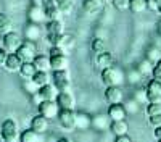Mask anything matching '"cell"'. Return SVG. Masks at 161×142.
<instances>
[{
    "label": "cell",
    "mask_w": 161,
    "mask_h": 142,
    "mask_svg": "<svg viewBox=\"0 0 161 142\" xmlns=\"http://www.w3.org/2000/svg\"><path fill=\"white\" fill-rule=\"evenodd\" d=\"M42 28H40V24H36V23H29L28 26L24 28V39L26 41H39L40 37H42Z\"/></svg>",
    "instance_id": "5bb4252c"
},
{
    "label": "cell",
    "mask_w": 161,
    "mask_h": 142,
    "mask_svg": "<svg viewBox=\"0 0 161 142\" xmlns=\"http://www.w3.org/2000/svg\"><path fill=\"white\" fill-rule=\"evenodd\" d=\"M147 10L161 16V0H147Z\"/></svg>",
    "instance_id": "74e56055"
},
{
    "label": "cell",
    "mask_w": 161,
    "mask_h": 142,
    "mask_svg": "<svg viewBox=\"0 0 161 142\" xmlns=\"http://www.w3.org/2000/svg\"><path fill=\"white\" fill-rule=\"evenodd\" d=\"M21 65H23L21 58L15 54V52H13V54H8V55H7L5 63H3V68H5L7 71H10V73H18L19 68H21Z\"/></svg>",
    "instance_id": "e0dca14e"
},
{
    "label": "cell",
    "mask_w": 161,
    "mask_h": 142,
    "mask_svg": "<svg viewBox=\"0 0 161 142\" xmlns=\"http://www.w3.org/2000/svg\"><path fill=\"white\" fill-rule=\"evenodd\" d=\"M0 137L5 142H16L19 140V131H18V124L15 120H5L0 126Z\"/></svg>",
    "instance_id": "3957f363"
},
{
    "label": "cell",
    "mask_w": 161,
    "mask_h": 142,
    "mask_svg": "<svg viewBox=\"0 0 161 142\" xmlns=\"http://www.w3.org/2000/svg\"><path fill=\"white\" fill-rule=\"evenodd\" d=\"M145 94H147V103L161 100V82L156 79H150L145 87Z\"/></svg>",
    "instance_id": "30bf717a"
},
{
    "label": "cell",
    "mask_w": 161,
    "mask_h": 142,
    "mask_svg": "<svg viewBox=\"0 0 161 142\" xmlns=\"http://www.w3.org/2000/svg\"><path fill=\"white\" fill-rule=\"evenodd\" d=\"M40 7H42V10L45 13L47 21H50V20H60L61 11L58 10L55 0H42V2H40Z\"/></svg>",
    "instance_id": "8fae6325"
},
{
    "label": "cell",
    "mask_w": 161,
    "mask_h": 142,
    "mask_svg": "<svg viewBox=\"0 0 161 142\" xmlns=\"http://www.w3.org/2000/svg\"><path fill=\"white\" fill-rule=\"evenodd\" d=\"M110 124H111V120L106 113L92 116V128L97 129V131H106V129H110Z\"/></svg>",
    "instance_id": "ac0fdd59"
},
{
    "label": "cell",
    "mask_w": 161,
    "mask_h": 142,
    "mask_svg": "<svg viewBox=\"0 0 161 142\" xmlns=\"http://www.w3.org/2000/svg\"><path fill=\"white\" fill-rule=\"evenodd\" d=\"M123 90L121 87H106L105 89V100L110 103H121L123 102Z\"/></svg>",
    "instance_id": "ffe728a7"
},
{
    "label": "cell",
    "mask_w": 161,
    "mask_h": 142,
    "mask_svg": "<svg viewBox=\"0 0 161 142\" xmlns=\"http://www.w3.org/2000/svg\"><path fill=\"white\" fill-rule=\"evenodd\" d=\"M68 65H69V58H68V55H66V54L50 57V68H52V71L68 70Z\"/></svg>",
    "instance_id": "2e32d148"
},
{
    "label": "cell",
    "mask_w": 161,
    "mask_h": 142,
    "mask_svg": "<svg viewBox=\"0 0 161 142\" xmlns=\"http://www.w3.org/2000/svg\"><path fill=\"white\" fill-rule=\"evenodd\" d=\"M152 79H156L161 82V58L153 65V68H152Z\"/></svg>",
    "instance_id": "ab89813d"
},
{
    "label": "cell",
    "mask_w": 161,
    "mask_h": 142,
    "mask_svg": "<svg viewBox=\"0 0 161 142\" xmlns=\"http://www.w3.org/2000/svg\"><path fill=\"white\" fill-rule=\"evenodd\" d=\"M28 18H29V23H36V24H42V23H47V18H45V13L42 10L40 5H32L28 11Z\"/></svg>",
    "instance_id": "9a60e30c"
},
{
    "label": "cell",
    "mask_w": 161,
    "mask_h": 142,
    "mask_svg": "<svg viewBox=\"0 0 161 142\" xmlns=\"http://www.w3.org/2000/svg\"><path fill=\"white\" fill-rule=\"evenodd\" d=\"M95 65L100 70H106V68H110L114 65V58L110 52H102V54H98L95 57Z\"/></svg>",
    "instance_id": "44dd1931"
},
{
    "label": "cell",
    "mask_w": 161,
    "mask_h": 142,
    "mask_svg": "<svg viewBox=\"0 0 161 142\" xmlns=\"http://www.w3.org/2000/svg\"><path fill=\"white\" fill-rule=\"evenodd\" d=\"M124 81H126L124 73L118 66H114V65L110 68H106V70H102V82L106 87H119Z\"/></svg>",
    "instance_id": "6da1fadb"
},
{
    "label": "cell",
    "mask_w": 161,
    "mask_h": 142,
    "mask_svg": "<svg viewBox=\"0 0 161 142\" xmlns=\"http://www.w3.org/2000/svg\"><path fill=\"white\" fill-rule=\"evenodd\" d=\"M129 10L132 13H136V15L143 13L147 10V0H130L129 2Z\"/></svg>",
    "instance_id": "4dcf8cb0"
},
{
    "label": "cell",
    "mask_w": 161,
    "mask_h": 142,
    "mask_svg": "<svg viewBox=\"0 0 161 142\" xmlns=\"http://www.w3.org/2000/svg\"><path fill=\"white\" fill-rule=\"evenodd\" d=\"M8 55V52L3 48V47H0V66H3V63H5V58Z\"/></svg>",
    "instance_id": "f6af8a7d"
},
{
    "label": "cell",
    "mask_w": 161,
    "mask_h": 142,
    "mask_svg": "<svg viewBox=\"0 0 161 142\" xmlns=\"http://www.w3.org/2000/svg\"><path fill=\"white\" fill-rule=\"evenodd\" d=\"M21 42H23L21 36L18 32H15V31H10V32H7V34L2 36V47L8 52V54L16 52L18 47L21 45Z\"/></svg>",
    "instance_id": "52a82bcc"
},
{
    "label": "cell",
    "mask_w": 161,
    "mask_h": 142,
    "mask_svg": "<svg viewBox=\"0 0 161 142\" xmlns=\"http://www.w3.org/2000/svg\"><path fill=\"white\" fill-rule=\"evenodd\" d=\"M48 121L50 120H47L45 116L36 115V116H32V120H31V129L34 133H37V134H45L48 131Z\"/></svg>",
    "instance_id": "7c38bea8"
},
{
    "label": "cell",
    "mask_w": 161,
    "mask_h": 142,
    "mask_svg": "<svg viewBox=\"0 0 161 142\" xmlns=\"http://www.w3.org/2000/svg\"><path fill=\"white\" fill-rule=\"evenodd\" d=\"M110 131L114 136H126L129 133V124L126 120H119V121H111L110 124Z\"/></svg>",
    "instance_id": "d4e9b609"
},
{
    "label": "cell",
    "mask_w": 161,
    "mask_h": 142,
    "mask_svg": "<svg viewBox=\"0 0 161 142\" xmlns=\"http://www.w3.org/2000/svg\"><path fill=\"white\" fill-rule=\"evenodd\" d=\"M15 54L21 58L23 63L24 61H32L34 57L37 55V45L32 41H26V39H23L21 45L18 47V50L15 52Z\"/></svg>",
    "instance_id": "5b68a950"
},
{
    "label": "cell",
    "mask_w": 161,
    "mask_h": 142,
    "mask_svg": "<svg viewBox=\"0 0 161 142\" xmlns=\"http://www.w3.org/2000/svg\"><path fill=\"white\" fill-rule=\"evenodd\" d=\"M37 70H36V66H34V63L32 61H24L23 65H21V68H19V76L23 77V79L26 81V79H32V76H34V73H36Z\"/></svg>",
    "instance_id": "4316f807"
},
{
    "label": "cell",
    "mask_w": 161,
    "mask_h": 142,
    "mask_svg": "<svg viewBox=\"0 0 161 142\" xmlns=\"http://www.w3.org/2000/svg\"><path fill=\"white\" fill-rule=\"evenodd\" d=\"M58 124L64 131H74L76 129V111L74 110H60L58 111Z\"/></svg>",
    "instance_id": "8992f818"
},
{
    "label": "cell",
    "mask_w": 161,
    "mask_h": 142,
    "mask_svg": "<svg viewBox=\"0 0 161 142\" xmlns=\"http://www.w3.org/2000/svg\"><path fill=\"white\" fill-rule=\"evenodd\" d=\"M90 48H92V52H95V55H98V54H102V52H106V42L102 37H93L92 44H90Z\"/></svg>",
    "instance_id": "f546056e"
},
{
    "label": "cell",
    "mask_w": 161,
    "mask_h": 142,
    "mask_svg": "<svg viewBox=\"0 0 161 142\" xmlns=\"http://www.w3.org/2000/svg\"><path fill=\"white\" fill-rule=\"evenodd\" d=\"M55 102L58 103L60 110H74V107H76V97L73 95L71 90H66V92H58Z\"/></svg>",
    "instance_id": "9c48e42d"
},
{
    "label": "cell",
    "mask_w": 161,
    "mask_h": 142,
    "mask_svg": "<svg viewBox=\"0 0 161 142\" xmlns=\"http://www.w3.org/2000/svg\"><path fill=\"white\" fill-rule=\"evenodd\" d=\"M52 84L57 87L58 92H66L71 90V77L68 70H58L52 73Z\"/></svg>",
    "instance_id": "277c9868"
},
{
    "label": "cell",
    "mask_w": 161,
    "mask_h": 142,
    "mask_svg": "<svg viewBox=\"0 0 161 142\" xmlns=\"http://www.w3.org/2000/svg\"><path fill=\"white\" fill-rule=\"evenodd\" d=\"M142 77H143V76H142V74L139 73V70L136 68V70H130V71L126 74V81H127L129 84H137Z\"/></svg>",
    "instance_id": "8d00e7d4"
},
{
    "label": "cell",
    "mask_w": 161,
    "mask_h": 142,
    "mask_svg": "<svg viewBox=\"0 0 161 142\" xmlns=\"http://www.w3.org/2000/svg\"><path fill=\"white\" fill-rule=\"evenodd\" d=\"M39 136L37 133H34L32 129H26V131H23L19 134V142H39Z\"/></svg>",
    "instance_id": "1f68e13d"
},
{
    "label": "cell",
    "mask_w": 161,
    "mask_h": 142,
    "mask_svg": "<svg viewBox=\"0 0 161 142\" xmlns=\"http://www.w3.org/2000/svg\"><path fill=\"white\" fill-rule=\"evenodd\" d=\"M148 123H150L153 128H156V126H161V113H158V115H153V116H148Z\"/></svg>",
    "instance_id": "ee69618b"
},
{
    "label": "cell",
    "mask_w": 161,
    "mask_h": 142,
    "mask_svg": "<svg viewBox=\"0 0 161 142\" xmlns=\"http://www.w3.org/2000/svg\"><path fill=\"white\" fill-rule=\"evenodd\" d=\"M23 87H24L26 92L31 94V95H34V94L37 92V90H39V87L32 82V79H26V81H24V84H23Z\"/></svg>",
    "instance_id": "60d3db41"
},
{
    "label": "cell",
    "mask_w": 161,
    "mask_h": 142,
    "mask_svg": "<svg viewBox=\"0 0 161 142\" xmlns=\"http://www.w3.org/2000/svg\"><path fill=\"white\" fill-rule=\"evenodd\" d=\"M152 65H153L152 61H148V60L145 58V60H142V61L137 65V70H139V73H140L142 76H150V74H152V68H153Z\"/></svg>",
    "instance_id": "836d02e7"
},
{
    "label": "cell",
    "mask_w": 161,
    "mask_h": 142,
    "mask_svg": "<svg viewBox=\"0 0 161 142\" xmlns=\"http://www.w3.org/2000/svg\"><path fill=\"white\" fill-rule=\"evenodd\" d=\"M37 95L40 100H55L57 95H58V90L57 87L53 86V84H47V86H42V87H39L37 90Z\"/></svg>",
    "instance_id": "d6986e66"
},
{
    "label": "cell",
    "mask_w": 161,
    "mask_h": 142,
    "mask_svg": "<svg viewBox=\"0 0 161 142\" xmlns=\"http://www.w3.org/2000/svg\"><path fill=\"white\" fill-rule=\"evenodd\" d=\"M55 45H57V47H61L63 50H68V48H71V47L74 45V37H73L71 34L63 32V34L58 37V41H57Z\"/></svg>",
    "instance_id": "83f0119b"
},
{
    "label": "cell",
    "mask_w": 161,
    "mask_h": 142,
    "mask_svg": "<svg viewBox=\"0 0 161 142\" xmlns=\"http://www.w3.org/2000/svg\"><path fill=\"white\" fill-rule=\"evenodd\" d=\"M114 142H132V139L126 134V136H116Z\"/></svg>",
    "instance_id": "bcb514c9"
},
{
    "label": "cell",
    "mask_w": 161,
    "mask_h": 142,
    "mask_svg": "<svg viewBox=\"0 0 161 142\" xmlns=\"http://www.w3.org/2000/svg\"><path fill=\"white\" fill-rule=\"evenodd\" d=\"M32 82L37 87L52 84V74H50V71H36L34 76H32Z\"/></svg>",
    "instance_id": "cb8c5ba5"
},
{
    "label": "cell",
    "mask_w": 161,
    "mask_h": 142,
    "mask_svg": "<svg viewBox=\"0 0 161 142\" xmlns=\"http://www.w3.org/2000/svg\"><path fill=\"white\" fill-rule=\"evenodd\" d=\"M32 63H34V66H36V70L37 71H50L52 68H50V57L48 55H42V54H37L36 57H34V60H32Z\"/></svg>",
    "instance_id": "484cf974"
},
{
    "label": "cell",
    "mask_w": 161,
    "mask_h": 142,
    "mask_svg": "<svg viewBox=\"0 0 161 142\" xmlns=\"http://www.w3.org/2000/svg\"><path fill=\"white\" fill-rule=\"evenodd\" d=\"M153 136H155V139H156V140H159V139H161V126H156V128H155Z\"/></svg>",
    "instance_id": "7dc6e473"
},
{
    "label": "cell",
    "mask_w": 161,
    "mask_h": 142,
    "mask_svg": "<svg viewBox=\"0 0 161 142\" xmlns=\"http://www.w3.org/2000/svg\"><path fill=\"white\" fill-rule=\"evenodd\" d=\"M57 142H73V140H71L69 137H60V139H58Z\"/></svg>",
    "instance_id": "c3c4849f"
},
{
    "label": "cell",
    "mask_w": 161,
    "mask_h": 142,
    "mask_svg": "<svg viewBox=\"0 0 161 142\" xmlns=\"http://www.w3.org/2000/svg\"><path fill=\"white\" fill-rule=\"evenodd\" d=\"M92 128V118L84 113V111H79L76 113V129H79V131H86V129Z\"/></svg>",
    "instance_id": "7402d4cb"
},
{
    "label": "cell",
    "mask_w": 161,
    "mask_h": 142,
    "mask_svg": "<svg viewBox=\"0 0 161 142\" xmlns=\"http://www.w3.org/2000/svg\"><path fill=\"white\" fill-rule=\"evenodd\" d=\"M106 115L110 116L111 121H119V120H126V110H124V105L123 103H111V105L108 107V111H106Z\"/></svg>",
    "instance_id": "4fadbf2b"
},
{
    "label": "cell",
    "mask_w": 161,
    "mask_h": 142,
    "mask_svg": "<svg viewBox=\"0 0 161 142\" xmlns=\"http://www.w3.org/2000/svg\"><path fill=\"white\" fill-rule=\"evenodd\" d=\"M37 110H39V115L45 116L47 120H53L58 116V111H60V107L55 100H44L37 105Z\"/></svg>",
    "instance_id": "ba28073f"
},
{
    "label": "cell",
    "mask_w": 161,
    "mask_h": 142,
    "mask_svg": "<svg viewBox=\"0 0 161 142\" xmlns=\"http://www.w3.org/2000/svg\"><path fill=\"white\" fill-rule=\"evenodd\" d=\"M55 3H57L58 10L61 13H64V15L71 13V10H73V0H55Z\"/></svg>",
    "instance_id": "d590c367"
},
{
    "label": "cell",
    "mask_w": 161,
    "mask_h": 142,
    "mask_svg": "<svg viewBox=\"0 0 161 142\" xmlns=\"http://www.w3.org/2000/svg\"><path fill=\"white\" fill-rule=\"evenodd\" d=\"M134 100H137L139 103H147V94H145V89H140L134 94Z\"/></svg>",
    "instance_id": "7bdbcfd3"
},
{
    "label": "cell",
    "mask_w": 161,
    "mask_h": 142,
    "mask_svg": "<svg viewBox=\"0 0 161 142\" xmlns=\"http://www.w3.org/2000/svg\"><path fill=\"white\" fill-rule=\"evenodd\" d=\"M3 142H5V140H3Z\"/></svg>",
    "instance_id": "816d5d0a"
},
{
    "label": "cell",
    "mask_w": 161,
    "mask_h": 142,
    "mask_svg": "<svg viewBox=\"0 0 161 142\" xmlns=\"http://www.w3.org/2000/svg\"><path fill=\"white\" fill-rule=\"evenodd\" d=\"M64 32V26L61 20H50L45 23V39L50 45H55L58 37Z\"/></svg>",
    "instance_id": "7a4b0ae2"
},
{
    "label": "cell",
    "mask_w": 161,
    "mask_h": 142,
    "mask_svg": "<svg viewBox=\"0 0 161 142\" xmlns=\"http://www.w3.org/2000/svg\"><path fill=\"white\" fill-rule=\"evenodd\" d=\"M158 142H161V139H159V140H158Z\"/></svg>",
    "instance_id": "f907efd6"
},
{
    "label": "cell",
    "mask_w": 161,
    "mask_h": 142,
    "mask_svg": "<svg viewBox=\"0 0 161 142\" xmlns=\"http://www.w3.org/2000/svg\"><path fill=\"white\" fill-rule=\"evenodd\" d=\"M0 47H2V37H0Z\"/></svg>",
    "instance_id": "681fc988"
},
{
    "label": "cell",
    "mask_w": 161,
    "mask_h": 142,
    "mask_svg": "<svg viewBox=\"0 0 161 142\" xmlns=\"http://www.w3.org/2000/svg\"><path fill=\"white\" fill-rule=\"evenodd\" d=\"M139 105H140V103H139L137 100L129 99V100L124 102V110H126L127 115H136V113L139 111Z\"/></svg>",
    "instance_id": "e575fe53"
},
{
    "label": "cell",
    "mask_w": 161,
    "mask_h": 142,
    "mask_svg": "<svg viewBox=\"0 0 161 142\" xmlns=\"http://www.w3.org/2000/svg\"><path fill=\"white\" fill-rule=\"evenodd\" d=\"M161 58V52L158 50V48H155V47H152L150 50H148V54H147V60H148V61H152L153 65L158 61Z\"/></svg>",
    "instance_id": "f35d334b"
},
{
    "label": "cell",
    "mask_w": 161,
    "mask_h": 142,
    "mask_svg": "<svg viewBox=\"0 0 161 142\" xmlns=\"http://www.w3.org/2000/svg\"><path fill=\"white\" fill-rule=\"evenodd\" d=\"M113 2V7L119 11H124V10H129V2L130 0H111Z\"/></svg>",
    "instance_id": "b9f144b4"
},
{
    "label": "cell",
    "mask_w": 161,
    "mask_h": 142,
    "mask_svg": "<svg viewBox=\"0 0 161 142\" xmlns=\"http://www.w3.org/2000/svg\"><path fill=\"white\" fill-rule=\"evenodd\" d=\"M11 26H13L11 18L8 15H5V13H0V36L10 32L11 31Z\"/></svg>",
    "instance_id": "f1b7e54d"
},
{
    "label": "cell",
    "mask_w": 161,
    "mask_h": 142,
    "mask_svg": "<svg viewBox=\"0 0 161 142\" xmlns=\"http://www.w3.org/2000/svg\"><path fill=\"white\" fill-rule=\"evenodd\" d=\"M145 113H147V116H153V115L161 113V100L148 102V103L145 105Z\"/></svg>",
    "instance_id": "d6a6232c"
},
{
    "label": "cell",
    "mask_w": 161,
    "mask_h": 142,
    "mask_svg": "<svg viewBox=\"0 0 161 142\" xmlns=\"http://www.w3.org/2000/svg\"><path fill=\"white\" fill-rule=\"evenodd\" d=\"M82 8L89 16H93L102 10V0H82Z\"/></svg>",
    "instance_id": "603a6c76"
}]
</instances>
